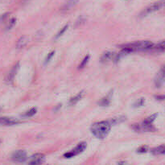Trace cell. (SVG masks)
<instances>
[{"instance_id": "cell-10", "label": "cell", "mask_w": 165, "mask_h": 165, "mask_svg": "<svg viewBox=\"0 0 165 165\" xmlns=\"http://www.w3.org/2000/svg\"><path fill=\"white\" fill-rule=\"evenodd\" d=\"M20 122L14 118H8V117H0V125H3V126H11V125H15L17 124Z\"/></svg>"}, {"instance_id": "cell-6", "label": "cell", "mask_w": 165, "mask_h": 165, "mask_svg": "<svg viewBox=\"0 0 165 165\" xmlns=\"http://www.w3.org/2000/svg\"><path fill=\"white\" fill-rule=\"evenodd\" d=\"M86 148V143L85 142H82V143H80L78 145L76 146V148H74L73 150L70 151V152H67L64 154V157L66 158H71L73 156L76 155H78L80 153H81L83 151H85V149Z\"/></svg>"}, {"instance_id": "cell-28", "label": "cell", "mask_w": 165, "mask_h": 165, "mask_svg": "<svg viewBox=\"0 0 165 165\" xmlns=\"http://www.w3.org/2000/svg\"><path fill=\"white\" fill-rule=\"evenodd\" d=\"M155 98L158 100H164L165 95H155Z\"/></svg>"}, {"instance_id": "cell-17", "label": "cell", "mask_w": 165, "mask_h": 165, "mask_svg": "<svg viewBox=\"0 0 165 165\" xmlns=\"http://www.w3.org/2000/svg\"><path fill=\"white\" fill-rule=\"evenodd\" d=\"M126 119V118L125 116H118L117 118H112V119L109 121V122H110V123L112 125V124H117V123H123V122H124Z\"/></svg>"}, {"instance_id": "cell-7", "label": "cell", "mask_w": 165, "mask_h": 165, "mask_svg": "<svg viewBox=\"0 0 165 165\" xmlns=\"http://www.w3.org/2000/svg\"><path fill=\"white\" fill-rule=\"evenodd\" d=\"M165 82V65L163 66V68L158 73L155 78V86L160 88L164 84Z\"/></svg>"}, {"instance_id": "cell-21", "label": "cell", "mask_w": 165, "mask_h": 165, "mask_svg": "<svg viewBox=\"0 0 165 165\" xmlns=\"http://www.w3.org/2000/svg\"><path fill=\"white\" fill-rule=\"evenodd\" d=\"M89 55H87L86 57H85L84 59H83V61H81V63L80 64V65H79L78 69H83L86 65V64L88 63V61H89Z\"/></svg>"}, {"instance_id": "cell-8", "label": "cell", "mask_w": 165, "mask_h": 165, "mask_svg": "<svg viewBox=\"0 0 165 165\" xmlns=\"http://www.w3.org/2000/svg\"><path fill=\"white\" fill-rule=\"evenodd\" d=\"M20 69V62H17L16 64L12 67V69H11L10 72H9V73L8 74V76L6 77V81L8 82V83H11L15 78V75L17 74L18 70Z\"/></svg>"}, {"instance_id": "cell-29", "label": "cell", "mask_w": 165, "mask_h": 165, "mask_svg": "<svg viewBox=\"0 0 165 165\" xmlns=\"http://www.w3.org/2000/svg\"><path fill=\"white\" fill-rule=\"evenodd\" d=\"M118 165H128V163L126 161H120V162H118Z\"/></svg>"}, {"instance_id": "cell-11", "label": "cell", "mask_w": 165, "mask_h": 165, "mask_svg": "<svg viewBox=\"0 0 165 165\" xmlns=\"http://www.w3.org/2000/svg\"><path fill=\"white\" fill-rule=\"evenodd\" d=\"M116 54L114 52H111V51H106L101 55V63H107L112 59L115 58Z\"/></svg>"}, {"instance_id": "cell-25", "label": "cell", "mask_w": 165, "mask_h": 165, "mask_svg": "<svg viewBox=\"0 0 165 165\" xmlns=\"http://www.w3.org/2000/svg\"><path fill=\"white\" fill-rule=\"evenodd\" d=\"M148 147L147 146H143V147H140V148H139L138 150H137V151H138L139 153H145L148 151Z\"/></svg>"}, {"instance_id": "cell-20", "label": "cell", "mask_w": 165, "mask_h": 165, "mask_svg": "<svg viewBox=\"0 0 165 165\" xmlns=\"http://www.w3.org/2000/svg\"><path fill=\"white\" fill-rule=\"evenodd\" d=\"M36 113V109L32 108L30 109L29 111H27V112L23 114V117H32V116L35 115Z\"/></svg>"}, {"instance_id": "cell-12", "label": "cell", "mask_w": 165, "mask_h": 165, "mask_svg": "<svg viewBox=\"0 0 165 165\" xmlns=\"http://www.w3.org/2000/svg\"><path fill=\"white\" fill-rule=\"evenodd\" d=\"M28 40H29V38L27 36H23L20 37L17 41V44H16V47H17L18 49H21L23 48H24L27 45Z\"/></svg>"}, {"instance_id": "cell-24", "label": "cell", "mask_w": 165, "mask_h": 165, "mask_svg": "<svg viewBox=\"0 0 165 165\" xmlns=\"http://www.w3.org/2000/svg\"><path fill=\"white\" fill-rule=\"evenodd\" d=\"M143 102H144V99L143 98L139 99L138 101H136V102H135L134 106H135V107H139V106H141L142 105H143Z\"/></svg>"}, {"instance_id": "cell-14", "label": "cell", "mask_w": 165, "mask_h": 165, "mask_svg": "<svg viewBox=\"0 0 165 165\" xmlns=\"http://www.w3.org/2000/svg\"><path fill=\"white\" fill-rule=\"evenodd\" d=\"M77 3V1L76 0H68L66 2V3L64 4L63 8H62V10L64 11H66L70 10L73 7L76 5V3Z\"/></svg>"}, {"instance_id": "cell-18", "label": "cell", "mask_w": 165, "mask_h": 165, "mask_svg": "<svg viewBox=\"0 0 165 165\" xmlns=\"http://www.w3.org/2000/svg\"><path fill=\"white\" fill-rule=\"evenodd\" d=\"M153 48H155L156 51H165V40L164 41H162V42L159 43L158 45H156L155 46H154Z\"/></svg>"}, {"instance_id": "cell-2", "label": "cell", "mask_w": 165, "mask_h": 165, "mask_svg": "<svg viewBox=\"0 0 165 165\" xmlns=\"http://www.w3.org/2000/svg\"><path fill=\"white\" fill-rule=\"evenodd\" d=\"M122 48L130 50L131 52L135 51H147L150 50L154 48V44L151 41H137V42L130 43V44H125L121 46Z\"/></svg>"}, {"instance_id": "cell-26", "label": "cell", "mask_w": 165, "mask_h": 165, "mask_svg": "<svg viewBox=\"0 0 165 165\" xmlns=\"http://www.w3.org/2000/svg\"><path fill=\"white\" fill-rule=\"evenodd\" d=\"M85 23V19L83 18H79L78 20L76 21V23H75L76 26H80V25H82Z\"/></svg>"}, {"instance_id": "cell-13", "label": "cell", "mask_w": 165, "mask_h": 165, "mask_svg": "<svg viewBox=\"0 0 165 165\" xmlns=\"http://www.w3.org/2000/svg\"><path fill=\"white\" fill-rule=\"evenodd\" d=\"M151 153L153 155H164L165 154V146H158L156 148H153L151 150Z\"/></svg>"}, {"instance_id": "cell-4", "label": "cell", "mask_w": 165, "mask_h": 165, "mask_svg": "<svg viewBox=\"0 0 165 165\" xmlns=\"http://www.w3.org/2000/svg\"><path fill=\"white\" fill-rule=\"evenodd\" d=\"M132 129L136 132H152L156 131V129L152 124H146V123H136L132 125Z\"/></svg>"}, {"instance_id": "cell-16", "label": "cell", "mask_w": 165, "mask_h": 165, "mask_svg": "<svg viewBox=\"0 0 165 165\" xmlns=\"http://www.w3.org/2000/svg\"><path fill=\"white\" fill-rule=\"evenodd\" d=\"M82 96H83V92H81V93H79L78 94H76V96L73 97V98L70 99V101H69V105H70V106H73V105H75L76 102H78V101L81 100Z\"/></svg>"}, {"instance_id": "cell-5", "label": "cell", "mask_w": 165, "mask_h": 165, "mask_svg": "<svg viewBox=\"0 0 165 165\" xmlns=\"http://www.w3.org/2000/svg\"><path fill=\"white\" fill-rule=\"evenodd\" d=\"M27 153L25 152L24 151L20 150L15 151L12 154V156H11V160L14 161L15 163H23L27 160Z\"/></svg>"}, {"instance_id": "cell-15", "label": "cell", "mask_w": 165, "mask_h": 165, "mask_svg": "<svg viewBox=\"0 0 165 165\" xmlns=\"http://www.w3.org/2000/svg\"><path fill=\"white\" fill-rule=\"evenodd\" d=\"M111 95H107V96H106L102 99H101V100L98 101V104L101 106H104V107L108 106L109 105L111 104Z\"/></svg>"}, {"instance_id": "cell-3", "label": "cell", "mask_w": 165, "mask_h": 165, "mask_svg": "<svg viewBox=\"0 0 165 165\" xmlns=\"http://www.w3.org/2000/svg\"><path fill=\"white\" fill-rule=\"evenodd\" d=\"M165 8V0H160V1H157L155 3L151 4L149 7L146 8L145 10L143 11L142 12V15L143 16H145V15H148L149 14H151V13L156 12L158 11L162 10Z\"/></svg>"}, {"instance_id": "cell-23", "label": "cell", "mask_w": 165, "mask_h": 165, "mask_svg": "<svg viewBox=\"0 0 165 165\" xmlns=\"http://www.w3.org/2000/svg\"><path fill=\"white\" fill-rule=\"evenodd\" d=\"M15 21H16V20H15V18H12L11 20L9 21V23H8V27H7V29H11V27L15 25Z\"/></svg>"}, {"instance_id": "cell-27", "label": "cell", "mask_w": 165, "mask_h": 165, "mask_svg": "<svg viewBox=\"0 0 165 165\" xmlns=\"http://www.w3.org/2000/svg\"><path fill=\"white\" fill-rule=\"evenodd\" d=\"M54 55V51H52V52H50L49 54H48V57L46 58V61H45V63H48V62L50 60L52 59V56Z\"/></svg>"}, {"instance_id": "cell-1", "label": "cell", "mask_w": 165, "mask_h": 165, "mask_svg": "<svg viewBox=\"0 0 165 165\" xmlns=\"http://www.w3.org/2000/svg\"><path fill=\"white\" fill-rule=\"evenodd\" d=\"M111 124L109 121H102L94 123L91 126V131L95 137L104 139L111 131Z\"/></svg>"}, {"instance_id": "cell-9", "label": "cell", "mask_w": 165, "mask_h": 165, "mask_svg": "<svg viewBox=\"0 0 165 165\" xmlns=\"http://www.w3.org/2000/svg\"><path fill=\"white\" fill-rule=\"evenodd\" d=\"M45 160V155L41 153H36L32 155L29 165H40Z\"/></svg>"}, {"instance_id": "cell-22", "label": "cell", "mask_w": 165, "mask_h": 165, "mask_svg": "<svg viewBox=\"0 0 165 165\" xmlns=\"http://www.w3.org/2000/svg\"><path fill=\"white\" fill-rule=\"evenodd\" d=\"M67 28H68V25H65V26H64V27H63V28H62V29L61 30V31H60V32H58V33H57V36H56V39H58L59 37L61 36L62 35L64 34V32H65V31H66V30H67Z\"/></svg>"}, {"instance_id": "cell-19", "label": "cell", "mask_w": 165, "mask_h": 165, "mask_svg": "<svg viewBox=\"0 0 165 165\" xmlns=\"http://www.w3.org/2000/svg\"><path fill=\"white\" fill-rule=\"evenodd\" d=\"M157 117V114H151L150 117H148V118H146L145 120L143 121V123H146V124H152V123L154 122L155 118Z\"/></svg>"}]
</instances>
